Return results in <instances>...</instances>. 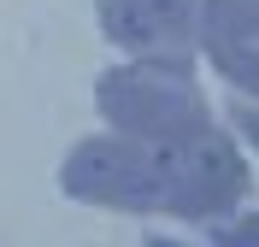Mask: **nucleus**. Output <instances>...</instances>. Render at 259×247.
Masks as SVG:
<instances>
[{"instance_id":"obj_1","label":"nucleus","mask_w":259,"mask_h":247,"mask_svg":"<svg viewBox=\"0 0 259 247\" xmlns=\"http://www.w3.org/2000/svg\"><path fill=\"white\" fill-rule=\"evenodd\" d=\"M95 106L106 130L147 141V147H183L218 124L212 100L194 82V65H165V59H124V65L100 71Z\"/></svg>"},{"instance_id":"obj_2","label":"nucleus","mask_w":259,"mask_h":247,"mask_svg":"<svg viewBox=\"0 0 259 247\" xmlns=\"http://www.w3.org/2000/svg\"><path fill=\"white\" fill-rule=\"evenodd\" d=\"M59 188L82 206L130 218H159L165 212V147L130 141L118 130L82 135L59 165Z\"/></svg>"},{"instance_id":"obj_3","label":"nucleus","mask_w":259,"mask_h":247,"mask_svg":"<svg viewBox=\"0 0 259 247\" xmlns=\"http://www.w3.org/2000/svg\"><path fill=\"white\" fill-rule=\"evenodd\" d=\"M253 177H247V159L236 147V135L224 124L200 130L183 147H165V212L159 218H183V224H212V218H230L247 200Z\"/></svg>"},{"instance_id":"obj_4","label":"nucleus","mask_w":259,"mask_h":247,"mask_svg":"<svg viewBox=\"0 0 259 247\" xmlns=\"http://www.w3.org/2000/svg\"><path fill=\"white\" fill-rule=\"evenodd\" d=\"M100 30L130 59L194 65V53H200V0H100Z\"/></svg>"},{"instance_id":"obj_5","label":"nucleus","mask_w":259,"mask_h":247,"mask_svg":"<svg viewBox=\"0 0 259 247\" xmlns=\"http://www.w3.org/2000/svg\"><path fill=\"white\" fill-rule=\"evenodd\" d=\"M230 124L247 147H259V94H230Z\"/></svg>"},{"instance_id":"obj_6","label":"nucleus","mask_w":259,"mask_h":247,"mask_svg":"<svg viewBox=\"0 0 259 247\" xmlns=\"http://www.w3.org/2000/svg\"><path fill=\"white\" fill-rule=\"evenodd\" d=\"M212 247H259V218H236L212 235Z\"/></svg>"},{"instance_id":"obj_7","label":"nucleus","mask_w":259,"mask_h":247,"mask_svg":"<svg viewBox=\"0 0 259 247\" xmlns=\"http://www.w3.org/2000/svg\"><path fill=\"white\" fill-rule=\"evenodd\" d=\"M247 6H253V18H259V0H247Z\"/></svg>"},{"instance_id":"obj_8","label":"nucleus","mask_w":259,"mask_h":247,"mask_svg":"<svg viewBox=\"0 0 259 247\" xmlns=\"http://www.w3.org/2000/svg\"><path fill=\"white\" fill-rule=\"evenodd\" d=\"M153 247H171V241H153Z\"/></svg>"}]
</instances>
